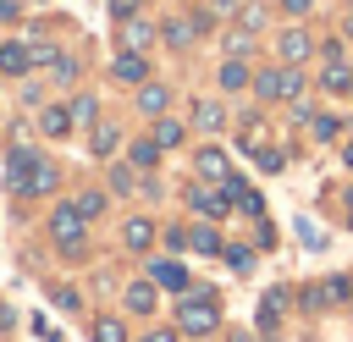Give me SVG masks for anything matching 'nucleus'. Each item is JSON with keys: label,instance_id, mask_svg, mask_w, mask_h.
Here are the masks:
<instances>
[{"label": "nucleus", "instance_id": "f257e3e1", "mask_svg": "<svg viewBox=\"0 0 353 342\" xmlns=\"http://www.w3.org/2000/svg\"><path fill=\"white\" fill-rule=\"evenodd\" d=\"M176 325H182L188 336H210V331L221 325V309H215V298H193V292H188V298L176 303Z\"/></svg>", "mask_w": 353, "mask_h": 342}, {"label": "nucleus", "instance_id": "f03ea898", "mask_svg": "<svg viewBox=\"0 0 353 342\" xmlns=\"http://www.w3.org/2000/svg\"><path fill=\"white\" fill-rule=\"evenodd\" d=\"M254 88H259V99H298L303 77H298L292 66H270V72H259V77H254Z\"/></svg>", "mask_w": 353, "mask_h": 342}, {"label": "nucleus", "instance_id": "7ed1b4c3", "mask_svg": "<svg viewBox=\"0 0 353 342\" xmlns=\"http://www.w3.org/2000/svg\"><path fill=\"white\" fill-rule=\"evenodd\" d=\"M83 232H88V221L77 215V204H61V210L50 215V237H55L61 248H83Z\"/></svg>", "mask_w": 353, "mask_h": 342}, {"label": "nucleus", "instance_id": "20e7f679", "mask_svg": "<svg viewBox=\"0 0 353 342\" xmlns=\"http://www.w3.org/2000/svg\"><path fill=\"white\" fill-rule=\"evenodd\" d=\"M44 154L39 149H11V160H6V182H11V193H22L28 188V177H33V165H39Z\"/></svg>", "mask_w": 353, "mask_h": 342}, {"label": "nucleus", "instance_id": "39448f33", "mask_svg": "<svg viewBox=\"0 0 353 342\" xmlns=\"http://www.w3.org/2000/svg\"><path fill=\"white\" fill-rule=\"evenodd\" d=\"M188 204H193V215H204V221H221V215L232 210L226 188H221V193H215V188H193V193H188Z\"/></svg>", "mask_w": 353, "mask_h": 342}, {"label": "nucleus", "instance_id": "423d86ee", "mask_svg": "<svg viewBox=\"0 0 353 342\" xmlns=\"http://www.w3.org/2000/svg\"><path fill=\"white\" fill-rule=\"evenodd\" d=\"M221 188H226V199H232V210H243V215H265V199H259V193H254L248 182H237V177H226Z\"/></svg>", "mask_w": 353, "mask_h": 342}, {"label": "nucleus", "instance_id": "0eeeda50", "mask_svg": "<svg viewBox=\"0 0 353 342\" xmlns=\"http://www.w3.org/2000/svg\"><path fill=\"white\" fill-rule=\"evenodd\" d=\"M110 77H116V83H143V77H149V66H143V55H138V50H121V55L110 61Z\"/></svg>", "mask_w": 353, "mask_h": 342}, {"label": "nucleus", "instance_id": "6e6552de", "mask_svg": "<svg viewBox=\"0 0 353 342\" xmlns=\"http://www.w3.org/2000/svg\"><path fill=\"white\" fill-rule=\"evenodd\" d=\"M55 182H61V171H55L50 160H39V165H33V177H28V188H22V199H39V193H55Z\"/></svg>", "mask_w": 353, "mask_h": 342}, {"label": "nucleus", "instance_id": "1a4fd4ad", "mask_svg": "<svg viewBox=\"0 0 353 342\" xmlns=\"http://www.w3.org/2000/svg\"><path fill=\"white\" fill-rule=\"evenodd\" d=\"M0 72L6 77H22V72H33V61H28V44H0Z\"/></svg>", "mask_w": 353, "mask_h": 342}, {"label": "nucleus", "instance_id": "9d476101", "mask_svg": "<svg viewBox=\"0 0 353 342\" xmlns=\"http://www.w3.org/2000/svg\"><path fill=\"white\" fill-rule=\"evenodd\" d=\"M320 88L325 94H342V88H353V72H347V61L336 55V61H325V72H320Z\"/></svg>", "mask_w": 353, "mask_h": 342}, {"label": "nucleus", "instance_id": "9b49d317", "mask_svg": "<svg viewBox=\"0 0 353 342\" xmlns=\"http://www.w3.org/2000/svg\"><path fill=\"white\" fill-rule=\"evenodd\" d=\"M66 127H72V110H61V105H44L39 110V132L44 138H66Z\"/></svg>", "mask_w": 353, "mask_h": 342}, {"label": "nucleus", "instance_id": "f8f14e48", "mask_svg": "<svg viewBox=\"0 0 353 342\" xmlns=\"http://www.w3.org/2000/svg\"><path fill=\"white\" fill-rule=\"evenodd\" d=\"M121 243H127V248H132V254H143V248H149V243H154V226H149V221H143V215H132V221H127V226H121Z\"/></svg>", "mask_w": 353, "mask_h": 342}, {"label": "nucleus", "instance_id": "ddd939ff", "mask_svg": "<svg viewBox=\"0 0 353 342\" xmlns=\"http://www.w3.org/2000/svg\"><path fill=\"white\" fill-rule=\"evenodd\" d=\"M276 50H281V61H287V66H292V61H303V55H309V33H303V28H287V33H281V44H276Z\"/></svg>", "mask_w": 353, "mask_h": 342}, {"label": "nucleus", "instance_id": "4468645a", "mask_svg": "<svg viewBox=\"0 0 353 342\" xmlns=\"http://www.w3.org/2000/svg\"><path fill=\"white\" fill-rule=\"evenodd\" d=\"M165 105H171V94H165L160 83H138V110H143V116H160Z\"/></svg>", "mask_w": 353, "mask_h": 342}, {"label": "nucleus", "instance_id": "2eb2a0df", "mask_svg": "<svg viewBox=\"0 0 353 342\" xmlns=\"http://www.w3.org/2000/svg\"><path fill=\"white\" fill-rule=\"evenodd\" d=\"M199 177L204 182H226L232 171H226V154L221 149H199Z\"/></svg>", "mask_w": 353, "mask_h": 342}, {"label": "nucleus", "instance_id": "dca6fc26", "mask_svg": "<svg viewBox=\"0 0 353 342\" xmlns=\"http://www.w3.org/2000/svg\"><path fill=\"white\" fill-rule=\"evenodd\" d=\"M188 248H193V254H221L226 243H221V232L204 221V226H193V232H188Z\"/></svg>", "mask_w": 353, "mask_h": 342}, {"label": "nucleus", "instance_id": "f3484780", "mask_svg": "<svg viewBox=\"0 0 353 342\" xmlns=\"http://www.w3.org/2000/svg\"><path fill=\"white\" fill-rule=\"evenodd\" d=\"M154 287H171V292H182V287H188V270H182L176 259H154Z\"/></svg>", "mask_w": 353, "mask_h": 342}, {"label": "nucleus", "instance_id": "a211bd4d", "mask_svg": "<svg viewBox=\"0 0 353 342\" xmlns=\"http://www.w3.org/2000/svg\"><path fill=\"white\" fill-rule=\"evenodd\" d=\"M243 83H254V72H248V61H237V55H232V61L221 66V88H226V94H237Z\"/></svg>", "mask_w": 353, "mask_h": 342}, {"label": "nucleus", "instance_id": "6ab92c4d", "mask_svg": "<svg viewBox=\"0 0 353 342\" xmlns=\"http://www.w3.org/2000/svg\"><path fill=\"white\" fill-rule=\"evenodd\" d=\"M193 121H199L204 132H221V127H226V110H221L215 99H199V105H193Z\"/></svg>", "mask_w": 353, "mask_h": 342}, {"label": "nucleus", "instance_id": "aec40b11", "mask_svg": "<svg viewBox=\"0 0 353 342\" xmlns=\"http://www.w3.org/2000/svg\"><path fill=\"white\" fill-rule=\"evenodd\" d=\"M127 309H132V314H149V309H154V281H132V287H127Z\"/></svg>", "mask_w": 353, "mask_h": 342}, {"label": "nucleus", "instance_id": "412c9836", "mask_svg": "<svg viewBox=\"0 0 353 342\" xmlns=\"http://www.w3.org/2000/svg\"><path fill=\"white\" fill-rule=\"evenodd\" d=\"M149 39H154V28H149V22H138V17H127V28H121V44H127V50H143Z\"/></svg>", "mask_w": 353, "mask_h": 342}, {"label": "nucleus", "instance_id": "4be33fe9", "mask_svg": "<svg viewBox=\"0 0 353 342\" xmlns=\"http://www.w3.org/2000/svg\"><path fill=\"white\" fill-rule=\"evenodd\" d=\"M154 143H160V149H176V143H182V121L154 116Z\"/></svg>", "mask_w": 353, "mask_h": 342}, {"label": "nucleus", "instance_id": "5701e85b", "mask_svg": "<svg viewBox=\"0 0 353 342\" xmlns=\"http://www.w3.org/2000/svg\"><path fill=\"white\" fill-rule=\"evenodd\" d=\"M127 160H132V165H138V171H149V165H154V160H160V143H154V138H138V143H132V154H127Z\"/></svg>", "mask_w": 353, "mask_h": 342}, {"label": "nucleus", "instance_id": "b1692460", "mask_svg": "<svg viewBox=\"0 0 353 342\" xmlns=\"http://www.w3.org/2000/svg\"><path fill=\"white\" fill-rule=\"evenodd\" d=\"M160 33H165V44H171V50H188V44H193V22H165Z\"/></svg>", "mask_w": 353, "mask_h": 342}, {"label": "nucleus", "instance_id": "393cba45", "mask_svg": "<svg viewBox=\"0 0 353 342\" xmlns=\"http://www.w3.org/2000/svg\"><path fill=\"white\" fill-rule=\"evenodd\" d=\"M72 121H83V127L99 121V99H94V94H77V99H72Z\"/></svg>", "mask_w": 353, "mask_h": 342}, {"label": "nucleus", "instance_id": "a878e982", "mask_svg": "<svg viewBox=\"0 0 353 342\" xmlns=\"http://www.w3.org/2000/svg\"><path fill=\"white\" fill-rule=\"evenodd\" d=\"M116 143H121V132H116L110 121H99V127H94V154H110Z\"/></svg>", "mask_w": 353, "mask_h": 342}, {"label": "nucleus", "instance_id": "bb28decb", "mask_svg": "<svg viewBox=\"0 0 353 342\" xmlns=\"http://www.w3.org/2000/svg\"><path fill=\"white\" fill-rule=\"evenodd\" d=\"M221 254H226V265H232V270H243V276H248V270H254V254H248V248H243V243H226V248H221Z\"/></svg>", "mask_w": 353, "mask_h": 342}, {"label": "nucleus", "instance_id": "cd10ccee", "mask_svg": "<svg viewBox=\"0 0 353 342\" xmlns=\"http://www.w3.org/2000/svg\"><path fill=\"white\" fill-rule=\"evenodd\" d=\"M281 298H287V292H270V298L259 303V325H265V331H276V320H281Z\"/></svg>", "mask_w": 353, "mask_h": 342}, {"label": "nucleus", "instance_id": "c85d7f7f", "mask_svg": "<svg viewBox=\"0 0 353 342\" xmlns=\"http://www.w3.org/2000/svg\"><path fill=\"white\" fill-rule=\"evenodd\" d=\"M254 160H259V171H270V177L287 165V154H281V149H270V143H265V149H254Z\"/></svg>", "mask_w": 353, "mask_h": 342}, {"label": "nucleus", "instance_id": "c756f323", "mask_svg": "<svg viewBox=\"0 0 353 342\" xmlns=\"http://www.w3.org/2000/svg\"><path fill=\"white\" fill-rule=\"evenodd\" d=\"M110 188H116V193H132V188H138V177H132V160H127V165H110Z\"/></svg>", "mask_w": 353, "mask_h": 342}, {"label": "nucleus", "instance_id": "7c9ffc66", "mask_svg": "<svg viewBox=\"0 0 353 342\" xmlns=\"http://www.w3.org/2000/svg\"><path fill=\"white\" fill-rule=\"evenodd\" d=\"M50 77H55V83H72V77H77V61H72V55H55V61H50Z\"/></svg>", "mask_w": 353, "mask_h": 342}, {"label": "nucleus", "instance_id": "2f4dec72", "mask_svg": "<svg viewBox=\"0 0 353 342\" xmlns=\"http://www.w3.org/2000/svg\"><path fill=\"white\" fill-rule=\"evenodd\" d=\"M243 149H265V127H259V116L243 121Z\"/></svg>", "mask_w": 353, "mask_h": 342}, {"label": "nucleus", "instance_id": "473e14b6", "mask_svg": "<svg viewBox=\"0 0 353 342\" xmlns=\"http://www.w3.org/2000/svg\"><path fill=\"white\" fill-rule=\"evenodd\" d=\"M99 210H105V193H77V215L83 221H94Z\"/></svg>", "mask_w": 353, "mask_h": 342}, {"label": "nucleus", "instance_id": "72a5a7b5", "mask_svg": "<svg viewBox=\"0 0 353 342\" xmlns=\"http://www.w3.org/2000/svg\"><path fill=\"white\" fill-rule=\"evenodd\" d=\"M94 342H127V331L116 320H94Z\"/></svg>", "mask_w": 353, "mask_h": 342}, {"label": "nucleus", "instance_id": "f704fd0d", "mask_svg": "<svg viewBox=\"0 0 353 342\" xmlns=\"http://www.w3.org/2000/svg\"><path fill=\"white\" fill-rule=\"evenodd\" d=\"M336 132H342L336 116H314V138H336Z\"/></svg>", "mask_w": 353, "mask_h": 342}, {"label": "nucleus", "instance_id": "c9c22d12", "mask_svg": "<svg viewBox=\"0 0 353 342\" xmlns=\"http://www.w3.org/2000/svg\"><path fill=\"white\" fill-rule=\"evenodd\" d=\"M259 22H265V11H259V6H243V33H254Z\"/></svg>", "mask_w": 353, "mask_h": 342}, {"label": "nucleus", "instance_id": "e433bc0d", "mask_svg": "<svg viewBox=\"0 0 353 342\" xmlns=\"http://www.w3.org/2000/svg\"><path fill=\"white\" fill-rule=\"evenodd\" d=\"M132 11H138V0H110V17H116V22H127Z\"/></svg>", "mask_w": 353, "mask_h": 342}, {"label": "nucleus", "instance_id": "4c0bfd02", "mask_svg": "<svg viewBox=\"0 0 353 342\" xmlns=\"http://www.w3.org/2000/svg\"><path fill=\"white\" fill-rule=\"evenodd\" d=\"M248 50V33H226V55H243Z\"/></svg>", "mask_w": 353, "mask_h": 342}, {"label": "nucleus", "instance_id": "58836bf2", "mask_svg": "<svg viewBox=\"0 0 353 342\" xmlns=\"http://www.w3.org/2000/svg\"><path fill=\"white\" fill-rule=\"evenodd\" d=\"M50 298H55V303H61V309H77V292H72V287H55V292H50Z\"/></svg>", "mask_w": 353, "mask_h": 342}, {"label": "nucleus", "instance_id": "ea45409f", "mask_svg": "<svg viewBox=\"0 0 353 342\" xmlns=\"http://www.w3.org/2000/svg\"><path fill=\"white\" fill-rule=\"evenodd\" d=\"M138 342H176V331H143Z\"/></svg>", "mask_w": 353, "mask_h": 342}, {"label": "nucleus", "instance_id": "a19ab883", "mask_svg": "<svg viewBox=\"0 0 353 342\" xmlns=\"http://www.w3.org/2000/svg\"><path fill=\"white\" fill-rule=\"evenodd\" d=\"M0 22H17V6L11 0H0Z\"/></svg>", "mask_w": 353, "mask_h": 342}, {"label": "nucleus", "instance_id": "79ce46f5", "mask_svg": "<svg viewBox=\"0 0 353 342\" xmlns=\"http://www.w3.org/2000/svg\"><path fill=\"white\" fill-rule=\"evenodd\" d=\"M281 6H287L292 17H303V11H309V0H281Z\"/></svg>", "mask_w": 353, "mask_h": 342}, {"label": "nucleus", "instance_id": "37998d69", "mask_svg": "<svg viewBox=\"0 0 353 342\" xmlns=\"http://www.w3.org/2000/svg\"><path fill=\"white\" fill-rule=\"evenodd\" d=\"M342 160H347V165H353V143H347V149H342Z\"/></svg>", "mask_w": 353, "mask_h": 342}, {"label": "nucleus", "instance_id": "c03bdc74", "mask_svg": "<svg viewBox=\"0 0 353 342\" xmlns=\"http://www.w3.org/2000/svg\"><path fill=\"white\" fill-rule=\"evenodd\" d=\"M347 39H353V11H347Z\"/></svg>", "mask_w": 353, "mask_h": 342}]
</instances>
